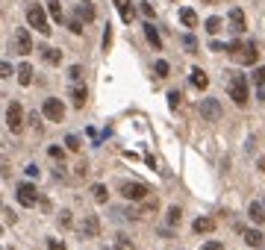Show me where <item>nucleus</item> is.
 Listing matches in <instances>:
<instances>
[{"label": "nucleus", "mask_w": 265, "mask_h": 250, "mask_svg": "<svg viewBox=\"0 0 265 250\" xmlns=\"http://www.w3.org/2000/svg\"><path fill=\"white\" fill-rule=\"evenodd\" d=\"M59 224H62V227H71V212H68V209L59 212Z\"/></svg>", "instance_id": "nucleus-31"}, {"label": "nucleus", "mask_w": 265, "mask_h": 250, "mask_svg": "<svg viewBox=\"0 0 265 250\" xmlns=\"http://www.w3.org/2000/svg\"><path fill=\"white\" fill-rule=\"evenodd\" d=\"M260 171H265V159H260Z\"/></svg>", "instance_id": "nucleus-44"}, {"label": "nucleus", "mask_w": 265, "mask_h": 250, "mask_svg": "<svg viewBox=\"0 0 265 250\" xmlns=\"http://www.w3.org/2000/svg\"><path fill=\"white\" fill-rule=\"evenodd\" d=\"M86 97H88V94H86V88H80V85H74V88H71V103H74L77 109H83V106H86Z\"/></svg>", "instance_id": "nucleus-17"}, {"label": "nucleus", "mask_w": 265, "mask_h": 250, "mask_svg": "<svg viewBox=\"0 0 265 250\" xmlns=\"http://www.w3.org/2000/svg\"><path fill=\"white\" fill-rule=\"evenodd\" d=\"M230 29L239 35V32H245V12L242 9H230Z\"/></svg>", "instance_id": "nucleus-11"}, {"label": "nucleus", "mask_w": 265, "mask_h": 250, "mask_svg": "<svg viewBox=\"0 0 265 250\" xmlns=\"http://www.w3.org/2000/svg\"><path fill=\"white\" fill-rule=\"evenodd\" d=\"M227 88H230V97H233L239 106L248 103V80H245V74H230Z\"/></svg>", "instance_id": "nucleus-2"}, {"label": "nucleus", "mask_w": 265, "mask_h": 250, "mask_svg": "<svg viewBox=\"0 0 265 250\" xmlns=\"http://www.w3.org/2000/svg\"><path fill=\"white\" fill-rule=\"evenodd\" d=\"M0 71H3V77H12V68H9V62H3V65H0Z\"/></svg>", "instance_id": "nucleus-42"}, {"label": "nucleus", "mask_w": 265, "mask_h": 250, "mask_svg": "<svg viewBox=\"0 0 265 250\" xmlns=\"http://www.w3.org/2000/svg\"><path fill=\"white\" fill-rule=\"evenodd\" d=\"M12 50H15V53H21V56L32 53V38H29V32H27V29H15V32H12Z\"/></svg>", "instance_id": "nucleus-4"}, {"label": "nucleus", "mask_w": 265, "mask_h": 250, "mask_svg": "<svg viewBox=\"0 0 265 250\" xmlns=\"http://www.w3.org/2000/svg\"><path fill=\"white\" fill-rule=\"evenodd\" d=\"M227 50H230V56H233V62H239V65H254L257 59H260V50H257V44H245V41H233V44H227Z\"/></svg>", "instance_id": "nucleus-1"}, {"label": "nucleus", "mask_w": 265, "mask_h": 250, "mask_svg": "<svg viewBox=\"0 0 265 250\" xmlns=\"http://www.w3.org/2000/svg\"><path fill=\"white\" fill-rule=\"evenodd\" d=\"M41 50V59L47 62V65H59V59H62V53L56 50V47H38Z\"/></svg>", "instance_id": "nucleus-12"}, {"label": "nucleus", "mask_w": 265, "mask_h": 250, "mask_svg": "<svg viewBox=\"0 0 265 250\" xmlns=\"http://www.w3.org/2000/svg\"><path fill=\"white\" fill-rule=\"evenodd\" d=\"M118 250H133V245H130L124 236H118Z\"/></svg>", "instance_id": "nucleus-37"}, {"label": "nucleus", "mask_w": 265, "mask_h": 250, "mask_svg": "<svg viewBox=\"0 0 265 250\" xmlns=\"http://www.w3.org/2000/svg\"><path fill=\"white\" fill-rule=\"evenodd\" d=\"M121 194L127 200H145L147 197V186H142V183H124L121 186Z\"/></svg>", "instance_id": "nucleus-7"}, {"label": "nucleus", "mask_w": 265, "mask_h": 250, "mask_svg": "<svg viewBox=\"0 0 265 250\" xmlns=\"http://www.w3.org/2000/svg\"><path fill=\"white\" fill-rule=\"evenodd\" d=\"M254 80H257L260 85H265V65L260 68V71H257V74H254Z\"/></svg>", "instance_id": "nucleus-39"}, {"label": "nucleus", "mask_w": 265, "mask_h": 250, "mask_svg": "<svg viewBox=\"0 0 265 250\" xmlns=\"http://www.w3.org/2000/svg\"><path fill=\"white\" fill-rule=\"evenodd\" d=\"M180 21H183L186 27H198V15H195L192 9H180Z\"/></svg>", "instance_id": "nucleus-21"}, {"label": "nucleus", "mask_w": 265, "mask_h": 250, "mask_svg": "<svg viewBox=\"0 0 265 250\" xmlns=\"http://www.w3.org/2000/svg\"><path fill=\"white\" fill-rule=\"evenodd\" d=\"M218 29H221V18H209V21H206V32H212V35H215Z\"/></svg>", "instance_id": "nucleus-26"}, {"label": "nucleus", "mask_w": 265, "mask_h": 250, "mask_svg": "<svg viewBox=\"0 0 265 250\" xmlns=\"http://www.w3.org/2000/svg\"><path fill=\"white\" fill-rule=\"evenodd\" d=\"M21 124H24V112H21V106H18V103H12V106L6 109V127H9L12 133H18V130H21Z\"/></svg>", "instance_id": "nucleus-8"}, {"label": "nucleus", "mask_w": 265, "mask_h": 250, "mask_svg": "<svg viewBox=\"0 0 265 250\" xmlns=\"http://www.w3.org/2000/svg\"><path fill=\"white\" fill-rule=\"evenodd\" d=\"M68 27H71V32H83V27H80V21H71Z\"/></svg>", "instance_id": "nucleus-41"}, {"label": "nucleus", "mask_w": 265, "mask_h": 250, "mask_svg": "<svg viewBox=\"0 0 265 250\" xmlns=\"http://www.w3.org/2000/svg\"><path fill=\"white\" fill-rule=\"evenodd\" d=\"M212 230H215V221H212V218H198V221H195V233H198V236H201V233H212Z\"/></svg>", "instance_id": "nucleus-18"}, {"label": "nucleus", "mask_w": 265, "mask_h": 250, "mask_svg": "<svg viewBox=\"0 0 265 250\" xmlns=\"http://www.w3.org/2000/svg\"><path fill=\"white\" fill-rule=\"evenodd\" d=\"M174 3H177V0H174Z\"/></svg>", "instance_id": "nucleus-47"}, {"label": "nucleus", "mask_w": 265, "mask_h": 250, "mask_svg": "<svg viewBox=\"0 0 265 250\" xmlns=\"http://www.w3.org/2000/svg\"><path fill=\"white\" fill-rule=\"evenodd\" d=\"M139 12H142L145 18H153V6H150V3H142V6H139Z\"/></svg>", "instance_id": "nucleus-32"}, {"label": "nucleus", "mask_w": 265, "mask_h": 250, "mask_svg": "<svg viewBox=\"0 0 265 250\" xmlns=\"http://www.w3.org/2000/svg\"><path fill=\"white\" fill-rule=\"evenodd\" d=\"M192 85H195V88H201V91H204V88H206V85H209V77H206V74H204V71H201V68H195V71H192Z\"/></svg>", "instance_id": "nucleus-16"}, {"label": "nucleus", "mask_w": 265, "mask_h": 250, "mask_svg": "<svg viewBox=\"0 0 265 250\" xmlns=\"http://www.w3.org/2000/svg\"><path fill=\"white\" fill-rule=\"evenodd\" d=\"M260 100H265V85L260 88Z\"/></svg>", "instance_id": "nucleus-43"}, {"label": "nucleus", "mask_w": 265, "mask_h": 250, "mask_svg": "<svg viewBox=\"0 0 265 250\" xmlns=\"http://www.w3.org/2000/svg\"><path fill=\"white\" fill-rule=\"evenodd\" d=\"M3 218H6V224H15V212H12V209H9V206H6V209H3Z\"/></svg>", "instance_id": "nucleus-38"}, {"label": "nucleus", "mask_w": 265, "mask_h": 250, "mask_svg": "<svg viewBox=\"0 0 265 250\" xmlns=\"http://www.w3.org/2000/svg\"><path fill=\"white\" fill-rule=\"evenodd\" d=\"M245 242H248L251 248H263V233H260V230H248V233H245Z\"/></svg>", "instance_id": "nucleus-20"}, {"label": "nucleus", "mask_w": 265, "mask_h": 250, "mask_svg": "<svg viewBox=\"0 0 265 250\" xmlns=\"http://www.w3.org/2000/svg\"><path fill=\"white\" fill-rule=\"evenodd\" d=\"M77 12H80L86 21H91V18H94V9H91V3H88V0H80V9H77Z\"/></svg>", "instance_id": "nucleus-22"}, {"label": "nucleus", "mask_w": 265, "mask_h": 250, "mask_svg": "<svg viewBox=\"0 0 265 250\" xmlns=\"http://www.w3.org/2000/svg\"><path fill=\"white\" fill-rule=\"evenodd\" d=\"M41 112H44V118H47V121H62V115H65V106H62V100H56V97H47V100H44V106H41Z\"/></svg>", "instance_id": "nucleus-5"}, {"label": "nucleus", "mask_w": 265, "mask_h": 250, "mask_svg": "<svg viewBox=\"0 0 265 250\" xmlns=\"http://www.w3.org/2000/svg\"><path fill=\"white\" fill-rule=\"evenodd\" d=\"M68 77H71V80H80V77H83V68H80V65H71Z\"/></svg>", "instance_id": "nucleus-33"}, {"label": "nucleus", "mask_w": 265, "mask_h": 250, "mask_svg": "<svg viewBox=\"0 0 265 250\" xmlns=\"http://www.w3.org/2000/svg\"><path fill=\"white\" fill-rule=\"evenodd\" d=\"M47 250H65V242H59V239H50V242H47Z\"/></svg>", "instance_id": "nucleus-34"}, {"label": "nucleus", "mask_w": 265, "mask_h": 250, "mask_svg": "<svg viewBox=\"0 0 265 250\" xmlns=\"http://www.w3.org/2000/svg\"><path fill=\"white\" fill-rule=\"evenodd\" d=\"M18 200H21L24 206H35V203H38V192H35L29 183H21V186H18Z\"/></svg>", "instance_id": "nucleus-9"}, {"label": "nucleus", "mask_w": 265, "mask_h": 250, "mask_svg": "<svg viewBox=\"0 0 265 250\" xmlns=\"http://www.w3.org/2000/svg\"><path fill=\"white\" fill-rule=\"evenodd\" d=\"M27 21H29V27H35L41 35H50V24H47V15H44L41 6H29V9H27Z\"/></svg>", "instance_id": "nucleus-3"}, {"label": "nucleus", "mask_w": 265, "mask_h": 250, "mask_svg": "<svg viewBox=\"0 0 265 250\" xmlns=\"http://www.w3.org/2000/svg\"><path fill=\"white\" fill-rule=\"evenodd\" d=\"M180 91H168V106H180Z\"/></svg>", "instance_id": "nucleus-29"}, {"label": "nucleus", "mask_w": 265, "mask_h": 250, "mask_svg": "<svg viewBox=\"0 0 265 250\" xmlns=\"http://www.w3.org/2000/svg\"><path fill=\"white\" fill-rule=\"evenodd\" d=\"M109 44H112V29L106 27V32H103V50H109Z\"/></svg>", "instance_id": "nucleus-35"}, {"label": "nucleus", "mask_w": 265, "mask_h": 250, "mask_svg": "<svg viewBox=\"0 0 265 250\" xmlns=\"http://www.w3.org/2000/svg\"><path fill=\"white\" fill-rule=\"evenodd\" d=\"M248 215H251L254 224H265V206L263 203H251V206H248Z\"/></svg>", "instance_id": "nucleus-13"}, {"label": "nucleus", "mask_w": 265, "mask_h": 250, "mask_svg": "<svg viewBox=\"0 0 265 250\" xmlns=\"http://www.w3.org/2000/svg\"><path fill=\"white\" fill-rule=\"evenodd\" d=\"M201 118H204V121H218V118H221V103H218L215 97L201 100Z\"/></svg>", "instance_id": "nucleus-6"}, {"label": "nucleus", "mask_w": 265, "mask_h": 250, "mask_svg": "<svg viewBox=\"0 0 265 250\" xmlns=\"http://www.w3.org/2000/svg\"><path fill=\"white\" fill-rule=\"evenodd\" d=\"M50 156H53V159H62L65 153H62V147H50Z\"/></svg>", "instance_id": "nucleus-40"}, {"label": "nucleus", "mask_w": 265, "mask_h": 250, "mask_svg": "<svg viewBox=\"0 0 265 250\" xmlns=\"http://www.w3.org/2000/svg\"><path fill=\"white\" fill-rule=\"evenodd\" d=\"M80 233H83L86 239H97V233H100V221H97V215H86Z\"/></svg>", "instance_id": "nucleus-10"}, {"label": "nucleus", "mask_w": 265, "mask_h": 250, "mask_svg": "<svg viewBox=\"0 0 265 250\" xmlns=\"http://www.w3.org/2000/svg\"><path fill=\"white\" fill-rule=\"evenodd\" d=\"M156 77H168V62H165V59L156 62Z\"/></svg>", "instance_id": "nucleus-27"}, {"label": "nucleus", "mask_w": 265, "mask_h": 250, "mask_svg": "<svg viewBox=\"0 0 265 250\" xmlns=\"http://www.w3.org/2000/svg\"><path fill=\"white\" fill-rule=\"evenodd\" d=\"M206 3H212V0H206Z\"/></svg>", "instance_id": "nucleus-46"}, {"label": "nucleus", "mask_w": 265, "mask_h": 250, "mask_svg": "<svg viewBox=\"0 0 265 250\" xmlns=\"http://www.w3.org/2000/svg\"><path fill=\"white\" fill-rule=\"evenodd\" d=\"M168 224H180V209H177V206L168 209Z\"/></svg>", "instance_id": "nucleus-28"}, {"label": "nucleus", "mask_w": 265, "mask_h": 250, "mask_svg": "<svg viewBox=\"0 0 265 250\" xmlns=\"http://www.w3.org/2000/svg\"><path fill=\"white\" fill-rule=\"evenodd\" d=\"M201 250H224V245H221V242H206Z\"/></svg>", "instance_id": "nucleus-36"}, {"label": "nucleus", "mask_w": 265, "mask_h": 250, "mask_svg": "<svg viewBox=\"0 0 265 250\" xmlns=\"http://www.w3.org/2000/svg\"><path fill=\"white\" fill-rule=\"evenodd\" d=\"M121 3H124V0H115V6H121Z\"/></svg>", "instance_id": "nucleus-45"}, {"label": "nucleus", "mask_w": 265, "mask_h": 250, "mask_svg": "<svg viewBox=\"0 0 265 250\" xmlns=\"http://www.w3.org/2000/svg\"><path fill=\"white\" fill-rule=\"evenodd\" d=\"M91 197H94L97 203H106V189H103V186H94V189H91Z\"/></svg>", "instance_id": "nucleus-24"}, {"label": "nucleus", "mask_w": 265, "mask_h": 250, "mask_svg": "<svg viewBox=\"0 0 265 250\" xmlns=\"http://www.w3.org/2000/svg\"><path fill=\"white\" fill-rule=\"evenodd\" d=\"M47 3H50V15H53L56 21H62V3H59V0H47Z\"/></svg>", "instance_id": "nucleus-25"}, {"label": "nucleus", "mask_w": 265, "mask_h": 250, "mask_svg": "<svg viewBox=\"0 0 265 250\" xmlns=\"http://www.w3.org/2000/svg\"><path fill=\"white\" fill-rule=\"evenodd\" d=\"M145 35H147V41L153 44V50H162V38H159V32H156V27H153V24H147V27H145Z\"/></svg>", "instance_id": "nucleus-14"}, {"label": "nucleus", "mask_w": 265, "mask_h": 250, "mask_svg": "<svg viewBox=\"0 0 265 250\" xmlns=\"http://www.w3.org/2000/svg\"><path fill=\"white\" fill-rule=\"evenodd\" d=\"M18 83H21V85H29V83H32V65H27V62L18 65Z\"/></svg>", "instance_id": "nucleus-15"}, {"label": "nucleus", "mask_w": 265, "mask_h": 250, "mask_svg": "<svg viewBox=\"0 0 265 250\" xmlns=\"http://www.w3.org/2000/svg\"><path fill=\"white\" fill-rule=\"evenodd\" d=\"M118 12H121V21H124V24H130V21L136 18V9L130 6V0H124V3L118 6Z\"/></svg>", "instance_id": "nucleus-19"}, {"label": "nucleus", "mask_w": 265, "mask_h": 250, "mask_svg": "<svg viewBox=\"0 0 265 250\" xmlns=\"http://www.w3.org/2000/svg\"><path fill=\"white\" fill-rule=\"evenodd\" d=\"M65 144H68V150H80V139H77V136H68Z\"/></svg>", "instance_id": "nucleus-30"}, {"label": "nucleus", "mask_w": 265, "mask_h": 250, "mask_svg": "<svg viewBox=\"0 0 265 250\" xmlns=\"http://www.w3.org/2000/svg\"><path fill=\"white\" fill-rule=\"evenodd\" d=\"M180 44H183L189 53H195V50H198V41H195L192 35H180Z\"/></svg>", "instance_id": "nucleus-23"}]
</instances>
